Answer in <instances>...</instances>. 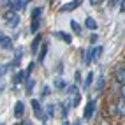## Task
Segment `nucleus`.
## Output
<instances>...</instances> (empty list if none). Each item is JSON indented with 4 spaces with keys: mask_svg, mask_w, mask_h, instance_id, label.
I'll list each match as a JSON object with an SVG mask.
<instances>
[{
    "mask_svg": "<svg viewBox=\"0 0 125 125\" xmlns=\"http://www.w3.org/2000/svg\"><path fill=\"white\" fill-rule=\"evenodd\" d=\"M83 4V0H71V2H67L65 5L60 7V12H71L74 9H78V7Z\"/></svg>",
    "mask_w": 125,
    "mask_h": 125,
    "instance_id": "5",
    "label": "nucleus"
},
{
    "mask_svg": "<svg viewBox=\"0 0 125 125\" xmlns=\"http://www.w3.org/2000/svg\"><path fill=\"white\" fill-rule=\"evenodd\" d=\"M42 109H44L48 118H55V116H56V104L55 102H48L46 107H42Z\"/></svg>",
    "mask_w": 125,
    "mask_h": 125,
    "instance_id": "11",
    "label": "nucleus"
},
{
    "mask_svg": "<svg viewBox=\"0 0 125 125\" xmlns=\"http://www.w3.org/2000/svg\"><path fill=\"white\" fill-rule=\"evenodd\" d=\"M12 2V0H4V2H2V5H5V7H9V4Z\"/></svg>",
    "mask_w": 125,
    "mask_h": 125,
    "instance_id": "34",
    "label": "nucleus"
},
{
    "mask_svg": "<svg viewBox=\"0 0 125 125\" xmlns=\"http://www.w3.org/2000/svg\"><path fill=\"white\" fill-rule=\"evenodd\" d=\"M74 81H76V85H78V83H81V71H79V69L74 72Z\"/></svg>",
    "mask_w": 125,
    "mask_h": 125,
    "instance_id": "29",
    "label": "nucleus"
},
{
    "mask_svg": "<svg viewBox=\"0 0 125 125\" xmlns=\"http://www.w3.org/2000/svg\"><path fill=\"white\" fill-rule=\"evenodd\" d=\"M92 62H94V46H90L85 53H83V63L85 65H90Z\"/></svg>",
    "mask_w": 125,
    "mask_h": 125,
    "instance_id": "12",
    "label": "nucleus"
},
{
    "mask_svg": "<svg viewBox=\"0 0 125 125\" xmlns=\"http://www.w3.org/2000/svg\"><path fill=\"white\" fill-rule=\"evenodd\" d=\"M62 125H72V123H71L69 120H63V122H62Z\"/></svg>",
    "mask_w": 125,
    "mask_h": 125,
    "instance_id": "35",
    "label": "nucleus"
},
{
    "mask_svg": "<svg viewBox=\"0 0 125 125\" xmlns=\"http://www.w3.org/2000/svg\"><path fill=\"white\" fill-rule=\"evenodd\" d=\"M7 71H9V69H7V65H0V79L7 74Z\"/></svg>",
    "mask_w": 125,
    "mask_h": 125,
    "instance_id": "30",
    "label": "nucleus"
},
{
    "mask_svg": "<svg viewBox=\"0 0 125 125\" xmlns=\"http://www.w3.org/2000/svg\"><path fill=\"white\" fill-rule=\"evenodd\" d=\"M41 14H42V7H34V11H32V20H39Z\"/></svg>",
    "mask_w": 125,
    "mask_h": 125,
    "instance_id": "25",
    "label": "nucleus"
},
{
    "mask_svg": "<svg viewBox=\"0 0 125 125\" xmlns=\"http://www.w3.org/2000/svg\"><path fill=\"white\" fill-rule=\"evenodd\" d=\"M20 125H34V123H32V122H30L28 118H23V120L20 122Z\"/></svg>",
    "mask_w": 125,
    "mask_h": 125,
    "instance_id": "32",
    "label": "nucleus"
},
{
    "mask_svg": "<svg viewBox=\"0 0 125 125\" xmlns=\"http://www.w3.org/2000/svg\"><path fill=\"white\" fill-rule=\"evenodd\" d=\"M53 35L58 37V39H62L65 44H71L72 42V37H71V34H67V32H53Z\"/></svg>",
    "mask_w": 125,
    "mask_h": 125,
    "instance_id": "14",
    "label": "nucleus"
},
{
    "mask_svg": "<svg viewBox=\"0 0 125 125\" xmlns=\"http://www.w3.org/2000/svg\"><path fill=\"white\" fill-rule=\"evenodd\" d=\"M39 28H41V18L39 20H32V23H30V34H39Z\"/></svg>",
    "mask_w": 125,
    "mask_h": 125,
    "instance_id": "21",
    "label": "nucleus"
},
{
    "mask_svg": "<svg viewBox=\"0 0 125 125\" xmlns=\"http://www.w3.org/2000/svg\"><path fill=\"white\" fill-rule=\"evenodd\" d=\"M85 27H86L88 30H92V32H95V30H97V21H95L94 18H90V16H88V18L85 20Z\"/></svg>",
    "mask_w": 125,
    "mask_h": 125,
    "instance_id": "18",
    "label": "nucleus"
},
{
    "mask_svg": "<svg viewBox=\"0 0 125 125\" xmlns=\"http://www.w3.org/2000/svg\"><path fill=\"white\" fill-rule=\"evenodd\" d=\"M113 76H115V83H116V85H122L123 86V83H125V65H123V62L116 65Z\"/></svg>",
    "mask_w": 125,
    "mask_h": 125,
    "instance_id": "3",
    "label": "nucleus"
},
{
    "mask_svg": "<svg viewBox=\"0 0 125 125\" xmlns=\"http://www.w3.org/2000/svg\"><path fill=\"white\" fill-rule=\"evenodd\" d=\"M104 85H106V79H104L102 74H99L97 81H95V92H97V94H101V92L104 90Z\"/></svg>",
    "mask_w": 125,
    "mask_h": 125,
    "instance_id": "15",
    "label": "nucleus"
},
{
    "mask_svg": "<svg viewBox=\"0 0 125 125\" xmlns=\"http://www.w3.org/2000/svg\"><path fill=\"white\" fill-rule=\"evenodd\" d=\"M48 48H49V44L46 42V41H42V42H41V46H39V51H37V55H35L39 65L44 63V58H46V55H48Z\"/></svg>",
    "mask_w": 125,
    "mask_h": 125,
    "instance_id": "4",
    "label": "nucleus"
},
{
    "mask_svg": "<svg viewBox=\"0 0 125 125\" xmlns=\"http://www.w3.org/2000/svg\"><path fill=\"white\" fill-rule=\"evenodd\" d=\"M0 48L2 49H5V51H12L14 49V44H12V39H9V37H5L2 42H0Z\"/></svg>",
    "mask_w": 125,
    "mask_h": 125,
    "instance_id": "16",
    "label": "nucleus"
},
{
    "mask_svg": "<svg viewBox=\"0 0 125 125\" xmlns=\"http://www.w3.org/2000/svg\"><path fill=\"white\" fill-rule=\"evenodd\" d=\"M0 125H5V123H0Z\"/></svg>",
    "mask_w": 125,
    "mask_h": 125,
    "instance_id": "38",
    "label": "nucleus"
},
{
    "mask_svg": "<svg viewBox=\"0 0 125 125\" xmlns=\"http://www.w3.org/2000/svg\"><path fill=\"white\" fill-rule=\"evenodd\" d=\"M97 41H99V35L92 32V35H90V44H92V46H95V42H97Z\"/></svg>",
    "mask_w": 125,
    "mask_h": 125,
    "instance_id": "27",
    "label": "nucleus"
},
{
    "mask_svg": "<svg viewBox=\"0 0 125 125\" xmlns=\"http://www.w3.org/2000/svg\"><path fill=\"white\" fill-rule=\"evenodd\" d=\"M63 92H67L69 95H74V94H78L79 90H78V85H67V88H65Z\"/></svg>",
    "mask_w": 125,
    "mask_h": 125,
    "instance_id": "24",
    "label": "nucleus"
},
{
    "mask_svg": "<svg viewBox=\"0 0 125 125\" xmlns=\"http://www.w3.org/2000/svg\"><path fill=\"white\" fill-rule=\"evenodd\" d=\"M34 88H35V79L28 78L27 81H25V94H27V95H32V94H34Z\"/></svg>",
    "mask_w": 125,
    "mask_h": 125,
    "instance_id": "13",
    "label": "nucleus"
},
{
    "mask_svg": "<svg viewBox=\"0 0 125 125\" xmlns=\"http://www.w3.org/2000/svg\"><path fill=\"white\" fill-rule=\"evenodd\" d=\"M5 37H7V35H5V34H4V32H2V30H0V42H2V41H4V39H5Z\"/></svg>",
    "mask_w": 125,
    "mask_h": 125,
    "instance_id": "33",
    "label": "nucleus"
},
{
    "mask_svg": "<svg viewBox=\"0 0 125 125\" xmlns=\"http://www.w3.org/2000/svg\"><path fill=\"white\" fill-rule=\"evenodd\" d=\"M72 125H83V123H81V120H78L76 123H72Z\"/></svg>",
    "mask_w": 125,
    "mask_h": 125,
    "instance_id": "36",
    "label": "nucleus"
},
{
    "mask_svg": "<svg viewBox=\"0 0 125 125\" xmlns=\"http://www.w3.org/2000/svg\"><path fill=\"white\" fill-rule=\"evenodd\" d=\"M58 107H60V116L63 120H67V115L71 111V101H62L60 104H56Z\"/></svg>",
    "mask_w": 125,
    "mask_h": 125,
    "instance_id": "9",
    "label": "nucleus"
},
{
    "mask_svg": "<svg viewBox=\"0 0 125 125\" xmlns=\"http://www.w3.org/2000/svg\"><path fill=\"white\" fill-rule=\"evenodd\" d=\"M81 101H83V95L79 94V92H78V94H74L72 95V101H71V107H78L81 104Z\"/></svg>",
    "mask_w": 125,
    "mask_h": 125,
    "instance_id": "23",
    "label": "nucleus"
},
{
    "mask_svg": "<svg viewBox=\"0 0 125 125\" xmlns=\"http://www.w3.org/2000/svg\"><path fill=\"white\" fill-rule=\"evenodd\" d=\"M16 14H18V12H14V11H11V9H9V11H5V12H4V20H5V21H9L11 18H14Z\"/></svg>",
    "mask_w": 125,
    "mask_h": 125,
    "instance_id": "26",
    "label": "nucleus"
},
{
    "mask_svg": "<svg viewBox=\"0 0 125 125\" xmlns=\"http://www.w3.org/2000/svg\"><path fill=\"white\" fill-rule=\"evenodd\" d=\"M30 104H32V111H34V115L41 120V123H44V125H46L49 118L46 116V113H44V109H42V104H41V101H39V99H32Z\"/></svg>",
    "mask_w": 125,
    "mask_h": 125,
    "instance_id": "1",
    "label": "nucleus"
},
{
    "mask_svg": "<svg viewBox=\"0 0 125 125\" xmlns=\"http://www.w3.org/2000/svg\"><path fill=\"white\" fill-rule=\"evenodd\" d=\"M41 95H42V97L49 95V86H48V85H46V86H42V92H41Z\"/></svg>",
    "mask_w": 125,
    "mask_h": 125,
    "instance_id": "31",
    "label": "nucleus"
},
{
    "mask_svg": "<svg viewBox=\"0 0 125 125\" xmlns=\"http://www.w3.org/2000/svg\"><path fill=\"white\" fill-rule=\"evenodd\" d=\"M95 109H97V101L94 97H90L86 106H85V111H83V118H85V120H92L94 115H95Z\"/></svg>",
    "mask_w": 125,
    "mask_h": 125,
    "instance_id": "2",
    "label": "nucleus"
},
{
    "mask_svg": "<svg viewBox=\"0 0 125 125\" xmlns=\"http://www.w3.org/2000/svg\"><path fill=\"white\" fill-rule=\"evenodd\" d=\"M12 125H20V123H12Z\"/></svg>",
    "mask_w": 125,
    "mask_h": 125,
    "instance_id": "37",
    "label": "nucleus"
},
{
    "mask_svg": "<svg viewBox=\"0 0 125 125\" xmlns=\"http://www.w3.org/2000/svg\"><path fill=\"white\" fill-rule=\"evenodd\" d=\"M53 86H55L58 92H63L65 88H67V81L62 79V78H56V79H55V83H53Z\"/></svg>",
    "mask_w": 125,
    "mask_h": 125,
    "instance_id": "17",
    "label": "nucleus"
},
{
    "mask_svg": "<svg viewBox=\"0 0 125 125\" xmlns=\"http://www.w3.org/2000/svg\"><path fill=\"white\" fill-rule=\"evenodd\" d=\"M41 42H42V34H35L34 41H32V44H30V53L34 55V56H35V55H37V51H39Z\"/></svg>",
    "mask_w": 125,
    "mask_h": 125,
    "instance_id": "7",
    "label": "nucleus"
},
{
    "mask_svg": "<svg viewBox=\"0 0 125 125\" xmlns=\"http://www.w3.org/2000/svg\"><path fill=\"white\" fill-rule=\"evenodd\" d=\"M28 79V76H27V72H25V69H21V71H18L14 74V78H12V83L14 85H20V83H25Z\"/></svg>",
    "mask_w": 125,
    "mask_h": 125,
    "instance_id": "10",
    "label": "nucleus"
},
{
    "mask_svg": "<svg viewBox=\"0 0 125 125\" xmlns=\"http://www.w3.org/2000/svg\"><path fill=\"white\" fill-rule=\"evenodd\" d=\"M28 2H30V0H12V2L9 4V9H11V11H14V12H18V11L25 9Z\"/></svg>",
    "mask_w": 125,
    "mask_h": 125,
    "instance_id": "8",
    "label": "nucleus"
},
{
    "mask_svg": "<svg viewBox=\"0 0 125 125\" xmlns=\"http://www.w3.org/2000/svg\"><path fill=\"white\" fill-rule=\"evenodd\" d=\"M71 28H72V32L76 35H81V32H83V27L76 21V20H71Z\"/></svg>",
    "mask_w": 125,
    "mask_h": 125,
    "instance_id": "22",
    "label": "nucleus"
},
{
    "mask_svg": "<svg viewBox=\"0 0 125 125\" xmlns=\"http://www.w3.org/2000/svg\"><path fill=\"white\" fill-rule=\"evenodd\" d=\"M34 65H35V62H30V63H28V67L25 69V72H27V76H30V74H32V71H34Z\"/></svg>",
    "mask_w": 125,
    "mask_h": 125,
    "instance_id": "28",
    "label": "nucleus"
},
{
    "mask_svg": "<svg viewBox=\"0 0 125 125\" xmlns=\"http://www.w3.org/2000/svg\"><path fill=\"white\" fill-rule=\"evenodd\" d=\"M94 76H95V74H94V71L86 74V79H85V83H83V88H85V90H90L92 83H94Z\"/></svg>",
    "mask_w": 125,
    "mask_h": 125,
    "instance_id": "19",
    "label": "nucleus"
},
{
    "mask_svg": "<svg viewBox=\"0 0 125 125\" xmlns=\"http://www.w3.org/2000/svg\"><path fill=\"white\" fill-rule=\"evenodd\" d=\"M14 118H18V120L25 118V102L23 101H18L14 104Z\"/></svg>",
    "mask_w": 125,
    "mask_h": 125,
    "instance_id": "6",
    "label": "nucleus"
},
{
    "mask_svg": "<svg viewBox=\"0 0 125 125\" xmlns=\"http://www.w3.org/2000/svg\"><path fill=\"white\" fill-rule=\"evenodd\" d=\"M20 21H21L20 14H16L14 18H11L9 21H5V25H7V27H9V28H16V27H18V25H20Z\"/></svg>",
    "mask_w": 125,
    "mask_h": 125,
    "instance_id": "20",
    "label": "nucleus"
}]
</instances>
